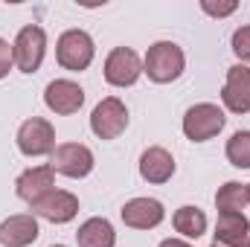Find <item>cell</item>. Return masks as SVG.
Masks as SVG:
<instances>
[{"label":"cell","mask_w":250,"mask_h":247,"mask_svg":"<svg viewBox=\"0 0 250 247\" xmlns=\"http://www.w3.org/2000/svg\"><path fill=\"white\" fill-rule=\"evenodd\" d=\"M233 53L242 62H250V26H239L233 32Z\"/></svg>","instance_id":"44dd1931"},{"label":"cell","mask_w":250,"mask_h":247,"mask_svg":"<svg viewBox=\"0 0 250 247\" xmlns=\"http://www.w3.org/2000/svg\"><path fill=\"white\" fill-rule=\"evenodd\" d=\"M56 59L64 70H87L93 62V38L84 29H67L56 44Z\"/></svg>","instance_id":"7a4b0ae2"},{"label":"cell","mask_w":250,"mask_h":247,"mask_svg":"<svg viewBox=\"0 0 250 247\" xmlns=\"http://www.w3.org/2000/svg\"><path fill=\"white\" fill-rule=\"evenodd\" d=\"M53 247H64V245H53Z\"/></svg>","instance_id":"484cf974"},{"label":"cell","mask_w":250,"mask_h":247,"mask_svg":"<svg viewBox=\"0 0 250 247\" xmlns=\"http://www.w3.org/2000/svg\"><path fill=\"white\" fill-rule=\"evenodd\" d=\"M201 9H204L207 15H212V18H227V15L236 12V0H227V3H209V0H204Z\"/></svg>","instance_id":"7402d4cb"},{"label":"cell","mask_w":250,"mask_h":247,"mask_svg":"<svg viewBox=\"0 0 250 247\" xmlns=\"http://www.w3.org/2000/svg\"><path fill=\"white\" fill-rule=\"evenodd\" d=\"M50 189H56V172H53V166H32V169H26V172L15 181L18 198H23L26 204H35V201L44 198Z\"/></svg>","instance_id":"7c38bea8"},{"label":"cell","mask_w":250,"mask_h":247,"mask_svg":"<svg viewBox=\"0 0 250 247\" xmlns=\"http://www.w3.org/2000/svg\"><path fill=\"white\" fill-rule=\"evenodd\" d=\"M221 102L233 114H250V67L233 64L227 70V82L221 90Z\"/></svg>","instance_id":"30bf717a"},{"label":"cell","mask_w":250,"mask_h":247,"mask_svg":"<svg viewBox=\"0 0 250 247\" xmlns=\"http://www.w3.org/2000/svg\"><path fill=\"white\" fill-rule=\"evenodd\" d=\"M245 204H248V186L236 184V181L224 184L215 192V206H218V212H242Z\"/></svg>","instance_id":"d6986e66"},{"label":"cell","mask_w":250,"mask_h":247,"mask_svg":"<svg viewBox=\"0 0 250 247\" xmlns=\"http://www.w3.org/2000/svg\"><path fill=\"white\" fill-rule=\"evenodd\" d=\"M250 221L242 212H218L215 221V245L218 247H248Z\"/></svg>","instance_id":"5bb4252c"},{"label":"cell","mask_w":250,"mask_h":247,"mask_svg":"<svg viewBox=\"0 0 250 247\" xmlns=\"http://www.w3.org/2000/svg\"><path fill=\"white\" fill-rule=\"evenodd\" d=\"M76 242H79V247H114L117 245V233H114L108 218H87L79 227Z\"/></svg>","instance_id":"e0dca14e"},{"label":"cell","mask_w":250,"mask_h":247,"mask_svg":"<svg viewBox=\"0 0 250 247\" xmlns=\"http://www.w3.org/2000/svg\"><path fill=\"white\" fill-rule=\"evenodd\" d=\"M175 230L181 233V236H187V239H198V236H204V230H207V215H204V209H198V206H181L178 212H175Z\"/></svg>","instance_id":"ac0fdd59"},{"label":"cell","mask_w":250,"mask_h":247,"mask_svg":"<svg viewBox=\"0 0 250 247\" xmlns=\"http://www.w3.org/2000/svg\"><path fill=\"white\" fill-rule=\"evenodd\" d=\"M90 128H93V134L99 140H117L125 128H128V108H125L117 96L102 99L93 108V114H90Z\"/></svg>","instance_id":"5b68a950"},{"label":"cell","mask_w":250,"mask_h":247,"mask_svg":"<svg viewBox=\"0 0 250 247\" xmlns=\"http://www.w3.org/2000/svg\"><path fill=\"white\" fill-rule=\"evenodd\" d=\"M18 148L26 157H41V154H53L56 151V128L41 120L32 117L18 128Z\"/></svg>","instance_id":"8992f818"},{"label":"cell","mask_w":250,"mask_h":247,"mask_svg":"<svg viewBox=\"0 0 250 247\" xmlns=\"http://www.w3.org/2000/svg\"><path fill=\"white\" fill-rule=\"evenodd\" d=\"M227 123L224 111L218 105H209V102H201V105H192L184 117V134H187L192 143H204V140H212Z\"/></svg>","instance_id":"3957f363"},{"label":"cell","mask_w":250,"mask_h":247,"mask_svg":"<svg viewBox=\"0 0 250 247\" xmlns=\"http://www.w3.org/2000/svg\"><path fill=\"white\" fill-rule=\"evenodd\" d=\"M123 221L128 227H134V230H151V227H157L160 221H163V204L160 201H154V198H134V201H128L123 206Z\"/></svg>","instance_id":"4fadbf2b"},{"label":"cell","mask_w":250,"mask_h":247,"mask_svg":"<svg viewBox=\"0 0 250 247\" xmlns=\"http://www.w3.org/2000/svg\"><path fill=\"white\" fill-rule=\"evenodd\" d=\"M140 175H143V181H148V184H166V181L175 175V157H172L166 148L151 145V148H146L143 157H140Z\"/></svg>","instance_id":"9a60e30c"},{"label":"cell","mask_w":250,"mask_h":247,"mask_svg":"<svg viewBox=\"0 0 250 247\" xmlns=\"http://www.w3.org/2000/svg\"><path fill=\"white\" fill-rule=\"evenodd\" d=\"M212 247H218V245H212Z\"/></svg>","instance_id":"4316f807"},{"label":"cell","mask_w":250,"mask_h":247,"mask_svg":"<svg viewBox=\"0 0 250 247\" xmlns=\"http://www.w3.org/2000/svg\"><path fill=\"white\" fill-rule=\"evenodd\" d=\"M12 62H15L12 47H9V41H3V38H0V79L12 70Z\"/></svg>","instance_id":"603a6c76"},{"label":"cell","mask_w":250,"mask_h":247,"mask_svg":"<svg viewBox=\"0 0 250 247\" xmlns=\"http://www.w3.org/2000/svg\"><path fill=\"white\" fill-rule=\"evenodd\" d=\"M248 201H250V184H248Z\"/></svg>","instance_id":"d4e9b609"},{"label":"cell","mask_w":250,"mask_h":247,"mask_svg":"<svg viewBox=\"0 0 250 247\" xmlns=\"http://www.w3.org/2000/svg\"><path fill=\"white\" fill-rule=\"evenodd\" d=\"M184 50L175 44V41H157V44H151L148 47V53H146V62H143V73L151 79V82H157V84H169V82H175L181 73H184Z\"/></svg>","instance_id":"6da1fadb"},{"label":"cell","mask_w":250,"mask_h":247,"mask_svg":"<svg viewBox=\"0 0 250 247\" xmlns=\"http://www.w3.org/2000/svg\"><path fill=\"white\" fill-rule=\"evenodd\" d=\"M227 160L236 169H250V131H236L227 140Z\"/></svg>","instance_id":"ffe728a7"},{"label":"cell","mask_w":250,"mask_h":247,"mask_svg":"<svg viewBox=\"0 0 250 247\" xmlns=\"http://www.w3.org/2000/svg\"><path fill=\"white\" fill-rule=\"evenodd\" d=\"M44 53H47V35L41 26H23L12 44V56L18 70L23 73H35L41 62H44Z\"/></svg>","instance_id":"277c9868"},{"label":"cell","mask_w":250,"mask_h":247,"mask_svg":"<svg viewBox=\"0 0 250 247\" xmlns=\"http://www.w3.org/2000/svg\"><path fill=\"white\" fill-rule=\"evenodd\" d=\"M248 247H250V242H248Z\"/></svg>","instance_id":"83f0119b"},{"label":"cell","mask_w":250,"mask_h":247,"mask_svg":"<svg viewBox=\"0 0 250 247\" xmlns=\"http://www.w3.org/2000/svg\"><path fill=\"white\" fill-rule=\"evenodd\" d=\"M29 206H32L35 215H41V218H47L53 224H67L79 212V198L73 192H64V189H50L44 198H38Z\"/></svg>","instance_id":"ba28073f"},{"label":"cell","mask_w":250,"mask_h":247,"mask_svg":"<svg viewBox=\"0 0 250 247\" xmlns=\"http://www.w3.org/2000/svg\"><path fill=\"white\" fill-rule=\"evenodd\" d=\"M53 172L67 175V178H84L93 169V151L82 143H62L53 151Z\"/></svg>","instance_id":"52a82bcc"},{"label":"cell","mask_w":250,"mask_h":247,"mask_svg":"<svg viewBox=\"0 0 250 247\" xmlns=\"http://www.w3.org/2000/svg\"><path fill=\"white\" fill-rule=\"evenodd\" d=\"M160 247H192V245L181 242V239H166V242H160Z\"/></svg>","instance_id":"cb8c5ba5"},{"label":"cell","mask_w":250,"mask_h":247,"mask_svg":"<svg viewBox=\"0 0 250 247\" xmlns=\"http://www.w3.org/2000/svg\"><path fill=\"white\" fill-rule=\"evenodd\" d=\"M44 102H47L50 111H56L62 117H70V114H76L84 105V90L76 82H70V79H56V82L47 84Z\"/></svg>","instance_id":"8fae6325"},{"label":"cell","mask_w":250,"mask_h":247,"mask_svg":"<svg viewBox=\"0 0 250 247\" xmlns=\"http://www.w3.org/2000/svg\"><path fill=\"white\" fill-rule=\"evenodd\" d=\"M140 73H143V62H140V56H137L131 47H117V50H111V56L105 59V79H108V84H114V87H128V84H134V82L140 79Z\"/></svg>","instance_id":"9c48e42d"},{"label":"cell","mask_w":250,"mask_h":247,"mask_svg":"<svg viewBox=\"0 0 250 247\" xmlns=\"http://www.w3.org/2000/svg\"><path fill=\"white\" fill-rule=\"evenodd\" d=\"M38 239L35 215H9L0 224V245L3 247H26Z\"/></svg>","instance_id":"2e32d148"}]
</instances>
